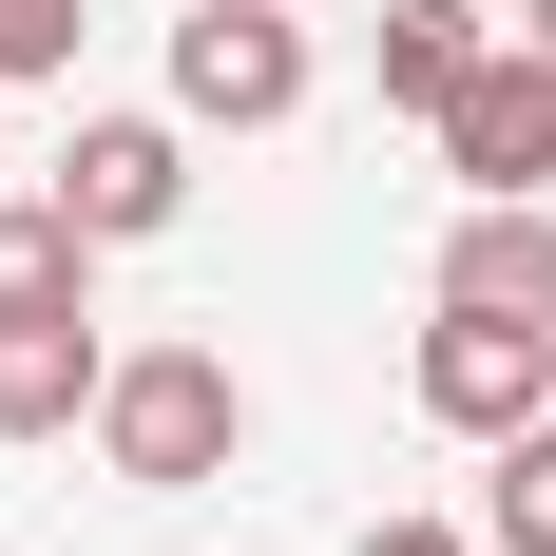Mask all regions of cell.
Returning <instances> with one entry per match:
<instances>
[{"label":"cell","mask_w":556,"mask_h":556,"mask_svg":"<svg viewBox=\"0 0 556 556\" xmlns=\"http://www.w3.org/2000/svg\"><path fill=\"white\" fill-rule=\"evenodd\" d=\"M97 460L135 480V500H212L230 460H250V384H230V345H115Z\"/></svg>","instance_id":"cell-1"},{"label":"cell","mask_w":556,"mask_h":556,"mask_svg":"<svg viewBox=\"0 0 556 556\" xmlns=\"http://www.w3.org/2000/svg\"><path fill=\"white\" fill-rule=\"evenodd\" d=\"M173 115L192 135H288L307 115V0H192L173 20Z\"/></svg>","instance_id":"cell-2"},{"label":"cell","mask_w":556,"mask_h":556,"mask_svg":"<svg viewBox=\"0 0 556 556\" xmlns=\"http://www.w3.org/2000/svg\"><path fill=\"white\" fill-rule=\"evenodd\" d=\"M403 403H422L442 442H518V422L556 403V327H518V307H442L422 365H403Z\"/></svg>","instance_id":"cell-3"},{"label":"cell","mask_w":556,"mask_h":556,"mask_svg":"<svg viewBox=\"0 0 556 556\" xmlns=\"http://www.w3.org/2000/svg\"><path fill=\"white\" fill-rule=\"evenodd\" d=\"M58 212L97 230V250H154L192 212V115H77L58 135Z\"/></svg>","instance_id":"cell-4"},{"label":"cell","mask_w":556,"mask_h":556,"mask_svg":"<svg viewBox=\"0 0 556 556\" xmlns=\"http://www.w3.org/2000/svg\"><path fill=\"white\" fill-rule=\"evenodd\" d=\"M442 173L460 192H556V39H500L442 97Z\"/></svg>","instance_id":"cell-5"},{"label":"cell","mask_w":556,"mask_h":556,"mask_svg":"<svg viewBox=\"0 0 556 556\" xmlns=\"http://www.w3.org/2000/svg\"><path fill=\"white\" fill-rule=\"evenodd\" d=\"M97 384H115L97 307H0V442H77Z\"/></svg>","instance_id":"cell-6"},{"label":"cell","mask_w":556,"mask_h":556,"mask_svg":"<svg viewBox=\"0 0 556 556\" xmlns=\"http://www.w3.org/2000/svg\"><path fill=\"white\" fill-rule=\"evenodd\" d=\"M442 307H518V327H556V192H460Z\"/></svg>","instance_id":"cell-7"},{"label":"cell","mask_w":556,"mask_h":556,"mask_svg":"<svg viewBox=\"0 0 556 556\" xmlns=\"http://www.w3.org/2000/svg\"><path fill=\"white\" fill-rule=\"evenodd\" d=\"M0 307H97V230L58 192H0Z\"/></svg>","instance_id":"cell-8"},{"label":"cell","mask_w":556,"mask_h":556,"mask_svg":"<svg viewBox=\"0 0 556 556\" xmlns=\"http://www.w3.org/2000/svg\"><path fill=\"white\" fill-rule=\"evenodd\" d=\"M480 58H500V39H480V0H384V97H403V115H442Z\"/></svg>","instance_id":"cell-9"},{"label":"cell","mask_w":556,"mask_h":556,"mask_svg":"<svg viewBox=\"0 0 556 556\" xmlns=\"http://www.w3.org/2000/svg\"><path fill=\"white\" fill-rule=\"evenodd\" d=\"M480 538H500V556H556V403L518 422V442H480Z\"/></svg>","instance_id":"cell-10"},{"label":"cell","mask_w":556,"mask_h":556,"mask_svg":"<svg viewBox=\"0 0 556 556\" xmlns=\"http://www.w3.org/2000/svg\"><path fill=\"white\" fill-rule=\"evenodd\" d=\"M0 77H77V0H0Z\"/></svg>","instance_id":"cell-11"},{"label":"cell","mask_w":556,"mask_h":556,"mask_svg":"<svg viewBox=\"0 0 556 556\" xmlns=\"http://www.w3.org/2000/svg\"><path fill=\"white\" fill-rule=\"evenodd\" d=\"M345 556H500V538H480V518H365Z\"/></svg>","instance_id":"cell-12"},{"label":"cell","mask_w":556,"mask_h":556,"mask_svg":"<svg viewBox=\"0 0 556 556\" xmlns=\"http://www.w3.org/2000/svg\"><path fill=\"white\" fill-rule=\"evenodd\" d=\"M518 39H556V0H518Z\"/></svg>","instance_id":"cell-13"}]
</instances>
